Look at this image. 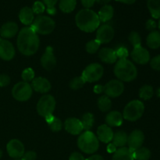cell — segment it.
Listing matches in <instances>:
<instances>
[{"mask_svg": "<svg viewBox=\"0 0 160 160\" xmlns=\"http://www.w3.org/2000/svg\"><path fill=\"white\" fill-rule=\"evenodd\" d=\"M19 51L24 56H32L38 51L40 39L31 27H25L20 31L17 40Z\"/></svg>", "mask_w": 160, "mask_h": 160, "instance_id": "cell-1", "label": "cell"}, {"mask_svg": "<svg viewBox=\"0 0 160 160\" xmlns=\"http://www.w3.org/2000/svg\"><path fill=\"white\" fill-rule=\"evenodd\" d=\"M75 22L80 30L87 33L96 31L100 25L98 13L90 9H83L77 13Z\"/></svg>", "mask_w": 160, "mask_h": 160, "instance_id": "cell-2", "label": "cell"}, {"mask_svg": "<svg viewBox=\"0 0 160 160\" xmlns=\"http://www.w3.org/2000/svg\"><path fill=\"white\" fill-rule=\"evenodd\" d=\"M114 73L120 81L131 82L138 75V70L134 64L128 59H119L114 67Z\"/></svg>", "mask_w": 160, "mask_h": 160, "instance_id": "cell-3", "label": "cell"}, {"mask_svg": "<svg viewBox=\"0 0 160 160\" xmlns=\"http://www.w3.org/2000/svg\"><path fill=\"white\" fill-rule=\"evenodd\" d=\"M78 146L83 152L93 154L99 148V142L94 133L88 131L81 134L78 138Z\"/></svg>", "mask_w": 160, "mask_h": 160, "instance_id": "cell-4", "label": "cell"}, {"mask_svg": "<svg viewBox=\"0 0 160 160\" xmlns=\"http://www.w3.org/2000/svg\"><path fill=\"white\" fill-rule=\"evenodd\" d=\"M30 27L36 34L45 35L54 31L56 28V23L51 17L48 16L38 15L36 17V18H34L32 24Z\"/></svg>", "mask_w": 160, "mask_h": 160, "instance_id": "cell-5", "label": "cell"}, {"mask_svg": "<svg viewBox=\"0 0 160 160\" xmlns=\"http://www.w3.org/2000/svg\"><path fill=\"white\" fill-rule=\"evenodd\" d=\"M145 111L143 102L139 100L130 102L123 109V117L128 121H136L142 117Z\"/></svg>", "mask_w": 160, "mask_h": 160, "instance_id": "cell-6", "label": "cell"}, {"mask_svg": "<svg viewBox=\"0 0 160 160\" xmlns=\"http://www.w3.org/2000/svg\"><path fill=\"white\" fill-rule=\"evenodd\" d=\"M33 89L29 83L21 81L13 86L12 90V97L19 102H26L31 98Z\"/></svg>", "mask_w": 160, "mask_h": 160, "instance_id": "cell-7", "label": "cell"}, {"mask_svg": "<svg viewBox=\"0 0 160 160\" xmlns=\"http://www.w3.org/2000/svg\"><path fill=\"white\" fill-rule=\"evenodd\" d=\"M56 99L51 95H45L39 99L37 104L38 113L45 117L53 113L56 108Z\"/></svg>", "mask_w": 160, "mask_h": 160, "instance_id": "cell-8", "label": "cell"}, {"mask_svg": "<svg viewBox=\"0 0 160 160\" xmlns=\"http://www.w3.org/2000/svg\"><path fill=\"white\" fill-rule=\"evenodd\" d=\"M104 68L99 63H92L88 66L83 71L81 77L85 82H96L103 76Z\"/></svg>", "mask_w": 160, "mask_h": 160, "instance_id": "cell-9", "label": "cell"}, {"mask_svg": "<svg viewBox=\"0 0 160 160\" xmlns=\"http://www.w3.org/2000/svg\"><path fill=\"white\" fill-rule=\"evenodd\" d=\"M124 91V85L120 80L109 81L104 86V92L109 98H117L121 95Z\"/></svg>", "mask_w": 160, "mask_h": 160, "instance_id": "cell-10", "label": "cell"}, {"mask_svg": "<svg viewBox=\"0 0 160 160\" xmlns=\"http://www.w3.org/2000/svg\"><path fill=\"white\" fill-rule=\"evenodd\" d=\"M6 150L11 158L18 159H21L24 154V145L20 141L17 139H12L8 142L6 145Z\"/></svg>", "mask_w": 160, "mask_h": 160, "instance_id": "cell-11", "label": "cell"}, {"mask_svg": "<svg viewBox=\"0 0 160 160\" xmlns=\"http://www.w3.org/2000/svg\"><path fill=\"white\" fill-rule=\"evenodd\" d=\"M115 34L113 28L109 24H103L97 29L96 40L101 44L109 43L112 40Z\"/></svg>", "mask_w": 160, "mask_h": 160, "instance_id": "cell-12", "label": "cell"}, {"mask_svg": "<svg viewBox=\"0 0 160 160\" xmlns=\"http://www.w3.org/2000/svg\"><path fill=\"white\" fill-rule=\"evenodd\" d=\"M145 141V135L144 133L140 130H134L130 134L128 138V148L131 150L138 149L142 147V145Z\"/></svg>", "mask_w": 160, "mask_h": 160, "instance_id": "cell-13", "label": "cell"}, {"mask_svg": "<svg viewBox=\"0 0 160 160\" xmlns=\"http://www.w3.org/2000/svg\"><path fill=\"white\" fill-rule=\"evenodd\" d=\"M131 56L133 60L140 65H145L150 61V54L146 48L141 46L134 48L131 52Z\"/></svg>", "mask_w": 160, "mask_h": 160, "instance_id": "cell-14", "label": "cell"}, {"mask_svg": "<svg viewBox=\"0 0 160 160\" xmlns=\"http://www.w3.org/2000/svg\"><path fill=\"white\" fill-rule=\"evenodd\" d=\"M41 63L46 70H51L56 67V59L52 47H47L43 56L41 58Z\"/></svg>", "mask_w": 160, "mask_h": 160, "instance_id": "cell-15", "label": "cell"}, {"mask_svg": "<svg viewBox=\"0 0 160 160\" xmlns=\"http://www.w3.org/2000/svg\"><path fill=\"white\" fill-rule=\"evenodd\" d=\"M15 56V48L13 45L6 39L0 41V58L3 60H11Z\"/></svg>", "mask_w": 160, "mask_h": 160, "instance_id": "cell-16", "label": "cell"}, {"mask_svg": "<svg viewBox=\"0 0 160 160\" xmlns=\"http://www.w3.org/2000/svg\"><path fill=\"white\" fill-rule=\"evenodd\" d=\"M31 87L33 90L38 93L45 94L49 92L52 88L51 83L49 82L48 79L42 77L36 78L31 81Z\"/></svg>", "mask_w": 160, "mask_h": 160, "instance_id": "cell-17", "label": "cell"}, {"mask_svg": "<svg viewBox=\"0 0 160 160\" xmlns=\"http://www.w3.org/2000/svg\"><path fill=\"white\" fill-rule=\"evenodd\" d=\"M64 128L67 132L73 135H78L84 130L81 120L74 117L67 119L64 123Z\"/></svg>", "mask_w": 160, "mask_h": 160, "instance_id": "cell-18", "label": "cell"}, {"mask_svg": "<svg viewBox=\"0 0 160 160\" xmlns=\"http://www.w3.org/2000/svg\"><path fill=\"white\" fill-rule=\"evenodd\" d=\"M113 131L107 124H102L97 130V138L103 143H109L113 138Z\"/></svg>", "mask_w": 160, "mask_h": 160, "instance_id": "cell-19", "label": "cell"}, {"mask_svg": "<svg viewBox=\"0 0 160 160\" xmlns=\"http://www.w3.org/2000/svg\"><path fill=\"white\" fill-rule=\"evenodd\" d=\"M18 32V25L15 22H7L0 28V36L4 38H13Z\"/></svg>", "mask_w": 160, "mask_h": 160, "instance_id": "cell-20", "label": "cell"}, {"mask_svg": "<svg viewBox=\"0 0 160 160\" xmlns=\"http://www.w3.org/2000/svg\"><path fill=\"white\" fill-rule=\"evenodd\" d=\"M98 57L103 62L108 64H112L117 60L116 51L110 48H102L100 49L98 52Z\"/></svg>", "mask_w": 160, "mask_h": 160, "instance_id": "cell-21", "label": "cell"}, {"mask_svg": "<svg viewBox=\"0 0 160 160\" xmlns=\"http://www.w3.org/2000/svg\"><path fill=\"white\" fill-rule=\"evenodd\" d=\"M34 13L32 9L28 6H24L20 9L19 12V19L23 24L31 26L34 20Z\"/></svg>", "mask_w": 160, "mask_h": 160, "instance_id": "cell-22", "label": "cell"}, {"mask_svg": "<svg viewBox=\"0 0 160 160\" xmlns=\"http://www.w3.org/2000/svg\"><path fill=\"white\" fill-rule=\"evenodd\" d=\"M123 114L118 111H111L106 115V122L108 126L120 127L123 123Z\"/></svg>", "mask_w": 160, "mask_h": 160, "instance_id": "cell-23", "label": "cell"}, {"mask_svg": "<svg viewBox=\"0 0 160 160\" xmlns=\"http://www.w3.org/2000/svg\"><path fill=\"white\" fill-rule=\"evenodd\" d=\"M133 152L134 150L130 149L129 148L122 147L114 152L112 160H134Z\"/></svg>", "mask_w": 160, "mask_h": 160, "instance_id": "cell-24", "label": "cell"}, {"mask_svg": "<svg viewBox=\"0 0 160 160\" xmlns=\"http://www.w3.org/2000/svg\"><path fill=\"white\" fill-rule=\"evenodd\" d=\"M114 9L111 5H104L98 11V18L100 22L106 23L109 21L113 17Z\"/></svg>", "mask_w": 160, "mask_h": 160, "instance_id": "cell-25", "label": "cell"}, {"mask_svg": "<svg viewBox=\"0 0 160 160\" xmlns=\"http://www.w3.org/2000/svg\"><path fill=\"white\" fill-rule=\"evenodd\" d=\"M147 45L152 49H156L160 47V32L153 31L148 34L147 37Z\"/></svg>", "mask_w": 160, "mask_h": 160, "instance_id": "cell-26", "label": "cell"}, {"mask_svg": "<svg viewBox=\"0 0 160 160\" xmlns=\"http://www.w3.org/2000/svg\"><path fill=\"white\" fill-rule=\"evenodd\" d=\"M128 135L124 131H117L113 134L112 138V144L116 145V147L118 148H122L125 147V145L128 144Z\"/></svg>", "mask_w": 160, "mask_h": 160, "instance_id": "cell-27", "label": "cell"}, {"mask_svg": "<svg viewBox=\"0 0 160 160\" xmlns=\"http://www.w3.org/2000/svg\"><path fill=\"white\" fill-rule=\"evenodd\" d=\"M77 0H59V9L64 13H70L75 9Z\"/></svg>", "mask_w": 160, "mask_h": 160, "instance_id": "cell-28", "label": "cell"}, {"mask_svg": "<svg viewBox=\"0 0 160 160\" xmlns=\"http://www.w3.org/2000/svg\"><path fill=\"white\" fill-rule=\"evenodd\" d=\"M147 6L153 18L160 19V0H148Z\"/></svg>", "mask_w": 160, "mask_h": 160, "instance_id": "cell-29", "label": "cell"}, {"mask_svg": "<svg viewBox=\"0 0 160 160\" xmlns=\"http://www.w3.org/2000/svg\"><path fill=\"white\" fill-rule=\"evenodd\" d=\"M81 122L83 126V129L85 130V131H90L95 123V117L91 112H86L81 117Z\"/></svg>", "mask_w": 160, "mask_h": 160, "instance_id": "cell-30", "label": "cell"}, {"mask_svg": "<svg viewBox=\"0 0 160 160\" xmlns=\"http://www.w3.org/2000/svg\"><path fill=\"white\" fill-rule=\"evenodd\" d=\"M133 156L136 160H148L151 157V152L145 147H141L133 152Z\"/></svg>", "mask_w": 160, "mask_h": 160, "instance_id": "cell-31", "label": "cell"}, {"mask_svg": "<svg viewBox=\"0 0 160 160\" xmlns=\"http://www.w3.org/2000/svg\"><path fill=\"white\" fill-rule=\"evenodd\" d=\"M98 107L102 112H106L109 111L112 107V102L110 98L106 95H102L98 99Z\"/></svg>", "mask_w": 160, "mask_h": 160, "instance_id": "cell-32", "label": "cell"}, {"mask_svg": "<svg viewBox=\"0 0 160 160\" xmlns=\"http://www.w3.org/2000/svg\"><path fill=\"white\" fill-rule=\"evenodd\" d=\"M153 95H154L153 88L151 85H148V84L142 86L139 91V96L144 100H149L153 96Z\"/></svg>", "mask_w": 160, "mask_h": 160, "instance_id": "cell-33", "label": "cell"}, {"mask_svg": "<svg viewBox=\"0 0 160 160\" xmlns=\"http://www.w3.org/2000/svg\"><path fill=\"white\" fill-rule=\"evenodd\" d=\"M100 45H101V43L96 39H94L86 44V51L90 54H94L98 52Z\"/></svg>", "mask_w": 160, "mask_h": 160, "instance_id": "cell-34", "label": "cell"}, {"mask_svg": "<svg viewBox=\"0 0 160 160\" xmlns=\"http://www.w3.org/2000/svg\"><path fill=\"white\" fill-rule=\"evenodd\" d=\"M85 83V81L83 79L82 77H77L70 81V88L73 90H78V89L81 88Z\"/></svg>", "mask_w": 160, "mask_h": 160, "instance_id": "cell-35", "label": "cell"}, {"mask_svg": "<svg viewBox=\"0 0 160 160\" xmlns=\"http://www.w3.org/2000/svg\"><path fill=\"white\" fill-rule=\"evenodd\" d=\"M21 78L24 82H31L34 79V71L32 68H26L22 72Z\"/></svg>", "mask_w": 160, "mask_h": 160, "instance_id": "cell-36", "label": "cell"}, {"mask_svg": "<svg viewBox=\"0 0 160 160\" xmlns=\"http://www.w3.org/2000/svg\"><path fill=\"white\" fill-rule=\"evenodd\" d=\"M129 41L131 42V45L134 46V48L141 46L142 38H141V36L139 34V33L137 32V31H132V32H131V34H129Z\"/></svg>", "mask_w": 160, "mask_h": 160, "instance_id": "cell-37", "label": "cell"}, {"mask_svg": "<svg viewBox=\"0 0 160 160\" xmlns=\"http://www.w3.org/2000/svg\"><path fill=\"white\" fill-rule=\"evenodd\" d=\"M31 9H32L34 14L41 15V14H42L45 12V9H46V7H45V6L42 1H36L34 2Z\"/></svg>", "mask_w": 160, "mask_h": 160, "instance_id": "cell-38", "label": "cell"}, {"mask_svg": "<svg viewBox=\"0 0 160 160\" xmlns=\"http://www.w3.org/2000/svg\"><path fill=\"white\" fill-rule=\"evenodd\" d=\"M48 126H49L50 129H51L52 131H54V132H58V131H61V129H62V121H61L59 118L55 117L53 121L50 124H48Z\"/></svg>", "mask_w": 160, "mask_h": 160, "instance_id": "cell-39", "label": "cell"}, {"mask_svg": "<svg viewBox=\"0 0 160 160\" xmlns=\"http://www.w3.org/2000/svg\"><path fill=\"white\" fill-rule=\"evenodd\" d=\"M116 53H117V58H119V59H127L128 55H129L128 50L125 47H120V48H118V49L116 51Z\"/></svg>", "mask_w": 160, "mask_h": 160, "instance_id": "cell-40", "label": "cell"}, {"mask_svg": "<svg viewBox=\"0 0 160 160\" xmlns=\"http://www.w3.org/2000/svg\"><path fill=\"white\" fill-rule=\"evenodd\" d=\"M152 68L155 70H160V55L153 57L150 61Z\"/></svg>", "mask_w": 160, "mask_h": 160, "instance_id": "cell-41", "label": "cell"}, {"mask_svg": "<svg viewBox=\"0 0 160 160\" xmlns=\"http://www.w3.org/2000/svg\"><path fill=\"white\" fill-rule=\"evenodd\" d=\"M10 83V78L7 74H0V87H6Z\"/></svg>", "mask_w": 160, "mask_h": 160, "instance_id": "cell-42", "label": "cell"}, {"mask_svg": "<svg viewBox=\"0 0 160 160\" xmlns=\"http://www.w3.org/2000/svg\"><path fill=\"white\" fill-rule=\"evenodd\" d=\"M36 158H37L36 152L33 151H29L23 154L20 160H36Z\"/></svg>", "mask_w": 160, "mask_h": 160, "instance_id": "cell-43", "label": "cell"}, {"mask_svg": "<svg viewBox=\"0 0 160 160\" xmlns=\"http://www.w3.org/2000/svg\"><path fill=\"white\" fill-rule=\"evenodd\" d=\"M145 27H146V29L150 31V32H151V31H156V28H157V23H156L154 20L150 19V20H147L146 23H145Z\"/></svg>", "mask_w": 160, "mask_h": 160, "instance_id": "cell-44", "label": "cell"}, {"mask_svg": "<svg viewBox=\"0 0 160 160\" xmlns=\"http://www.w3.org/2000/svg\"><path fill=\"white\" fill-rule=\"evenodd\" d=\"M81 2L84 9H90L95 3V0H81Z\"/></svg>", "mask_w": 160, "mask_h": 160, "instance_id": "cell-45", "label": "cell"}, {"mask_svg": "<svg viewBox=\"0 0 160 160\" xmlns=\"http://www.w3.org/2000/svg\"><path fill=\"white\" fill-rule=\"evenodd\" d=\"M42 2L44 3L45 7L51 8V7H55V6H56V3L59 2V0H42Z\"/></svg>", "mask_w": 160, "mask_h": 160, "instance_id": "cell-46", "label": "cell"}, {"mask_svg": "<svg viewBox=\"0 0 160 160\" xmlns=\"http://www.w3.org/2000/svg\"><path fill=\"white\" fill-rule=\"evenodd\" d=\"M69 160H85L84 156L79 152H73L70 156Z\"/></svg>", "mask_w": 160, "mask_h": 160, "instance_id": "cell-47", "label": "cell"}, {"mask_svg": "<svg viewBox=\"0 0 160 160\" xmlns=\"http://www.w3.org/2000/svg\"><path fill=\"white\" fill-rule=\"evenodd\" d=\"M103 92H104V86L101 85V84H97L94 88V92L95 94H101Z\"/></svg>", "mask_w": 160, "mask_h": 160, "instance_id": "cell-48", "label": "cell"}, {"mask_svg": "<svg viewBox=\"0 0 160 160\" xmlns=\"http://www.w3.org/2000/svg\"><path fill=\"white\" fill-rule=\"evenodd\" d=\"M117 151V147H116V145H114V144L111 143V144H109L107 146V152L109 153H114L115 152Z\"/></svg>", "mask_w": 160, "mask_h": 160, "instance_id": "cell-49", "label": "cell"}, {"mask_svg": "<svg viewBox=\"0 0 160 160\" xmlns=\"http://www.w3.org/2000/svg\"><path fill=\"white\" fill-rule=\"evenodd\" d=\"M85 160H104V159L100 155H94V156H90V157L88 158Z\"/></svg>", "mask_w": 160, "mask_h": 160, "instance_id": "cell-50", "label": "cell"}, {"mask_svg": "<svg viewBox=\"0 0 160 160\" xmlns=\"http://www.w3.org/2000/svg\"><path fill=\"white\" fill-rule=\"evenodd\" d=\"M55 117H54V116H53L52 114H51V115L47 116V117H45V122H46V123H48V124H50V123H51L53 121V120H54V119H55Z\"/></svg>", "mask_w": 160, "mask_h": 160, "instance_id": "cell-51", "label": "cell"}, {"mask_svg": "<svg viewBox=\"0 0 160 160\" xmlns=\"http://www.w3.org/2000/svg\"><path fill=\"white\" fill-rule=\"evenodd\" d=\"M46 11L49 15H55L56 13V9L55 7L46 8Z\"/></svg>", "mask_w": 160, "mask_h": 160, "instance_id": "cell-52", "label": "cell"}, {"mask_svg": "<svg viewBox=\"0 0 160 160\" xmlns=\"http://www.w3.org/2000/svg\"><path fill=\"white\" fill-rule=\"evenodd\" d=\"M116 1L120 2L121 3H124V4L131 5V4H134V3L136 2V0H116Z\"/></svg>", "mask_w": 160, "mask_h": 160, "instance_id": "cell-53", "label": "cell"}, {"mask_svg": "<svg viewBox=\"0 0 160 160\" xmlns=\"http://www.w3.org/2000/svg\"><path fill=\"white\" fill-rule=\"evenodd\" d=\"M111 0H95V2L98 3L100 5H108V3L110 2Z\"/></svg>", "mask_w": 160, "mask_h": 160, "instance_id": "cell-54", "label": "cell"}, {"mask_svg": "<svg viewBox=\"0 0 160 160\" xmlns=\"http://www.w3.org/2000/svg\"><path fill=\"white\" fill-rule=\"evenodd\" d=\"M2 150L0 149V159L2 158Z\"/></svg>", "mask_w": 160, "mask_h": 160, "instance_id": "cell-55", "label": "cell"}, {"mask_svg": "<svg viewBox=\"0 0 160 160\" xmlns=\"http://www.w3.org/2000/svg\"><path fill=\"white\" fill-rule=\"evenodd\" d=\"M158 28H159V31H160V20H159V24H158Z\"/></svg>", "mask_w": 160, "mask_h": 160, "instance_id": "cell-56", "label": "cell"}, {"mask_svg": "<svg viewBox=\"0 0 160 160\" xmlns=\"http://www.w3.org/2000/svg\"><path fill=\"white\" fill-rule=\"evenodd\" d=\"M2 40V38H1V37H0V41H1Z\"/></svg>", "mask_w": 160, "mask_h": 160, "instance_id": "cell-57", "label": "cell"}, {"mask_svg": "<svg viewBox=\"0 0 160 160\" xmlns=\"http://www.w3.org/2000/svg\"><path fill=\"white\" fill-rule=\"evenodd\" d=\"M16 160H20V159H16Z\"/></svg>", "mask_w": 160, "mask_h": 160, "instance_id": "cell-58", "label": "cell"}]
</instances>
